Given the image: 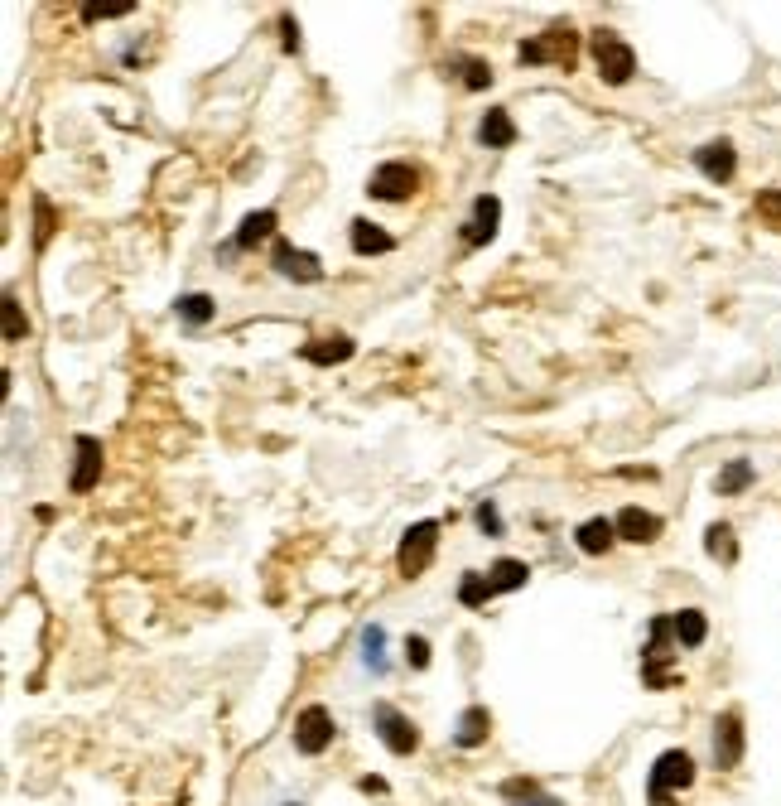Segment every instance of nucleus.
<instances>
[{"label":"nucleus","mask_w":781,"mask_h":806,"mask_svg":"<svg viewBox=\"0 0 781 806\" xmlns=\"http://www.w3.org/2000/svg\"><path fill=\"white\" fill-rule=\"evenodd\" d=\"M695 787V758L685 749H666L656 763H651V806H675V792H690Z\"/></svg>","instance_id":"1"},{"label":"nucleus","mask_w":781,"mask_h":806,"mask_svg":"<svg viewBox=\"0 0 781 806\" xmlns=\"http://www.w3.org/2000/svg\"><path fill=\"white\" fill-rule=\"evenodd\" d=\"M593 63H598V78L608 87H622V83H632V73H637V54L622 44L613 29H593Z\"/></svg>","instance_id":"2"},{"label":"nucleus","mask_w":781,"mask_h":806,"mask_svg":"<svg viewBox=\"0 0 781 806\" xmlns=\"http://www.w3.org/2000/svg\"><path fill=\"white\" fill-rule=\"evenodd\" d=\"M574 49H579V34L569 25H550L545 34H536V39H521V54L516 58L531 63V68H536V63H565L569 68V63H574Z\"/></svg>","instance_id":"3"},{"label":"nucleus","mask_w":781,"mask_h":806,"mask_svg":"<svg viewBox=\"0 0 781 806\" xmlns=\"http://www.w3.org/2000/svg\"><path fill=\"white\" fill-rule=\"evenodd\" d=\"M434 546H439V522H415V527L401 536V551H396V570L405 580L425 575L434 560Z\"/></svg>","instance_id":"4"},{"label":"nucleus","mask_w":781,"mask_h":806,"mask_svg":"<svg viewBox=\"0 0 781 806\" xmlns=\"http://www.w3.org/2000/svg\"><path fill=\"white\" fill-rule=\"evenodd\" d=\"M415 184H420V174H415V165H410V160H386V165L372 169L367 194L377 198V203H401V198L415 194Z\"/></svg>","instance_id":"5"},{"label":"nucleus","mask_w":781,"mask_h":806,"mask_svg":"<svg viewBox=\"0 0 781 806\" xmlns=\"http://www.w3.org/2000/svg\"><path fill=\"white\" fill-rule=\"evenodd\" d=\"M333 734H338V724H333V715H328L324 705H304L295 720V749L304 753V758H314V753H324L328 744H333Z\"/></svg>","instance_id":"6"},{"label":"nucleus","mask_w":781,"mask_h":806,"mask_svg":"<svg viewBox=\"0 0 781 806\" xmlns=\"http://www.w3.org/2000/svg\"><path fill=\"white\" fill-rule=\"evenodd\" d=\"M372 724H377V734H381V744L391 753H415V744H420V729L405 720L396 705H372Z\"/></svg>","instance_id":"7"},{"label":"nucleus","mask_w":781,"mask_h":806,"mask_svg":"<svg viewBox=\"0 0 781 806\" xmlns=\"http://www.w3.org/2000/svg\"><path fill=\"white\" fill-rule=\"evenodd\" d=\"M270 266H275L280 276L299 280V285H319V280H324V261H319L314 251L290 247V242H275V251H270Z\"/></svg>","instance_id":"8"},{"label":"nucleus","mask_w":781,"mask_h":806,"mask_svg":"<svg viewBox=\"0 0 781 806\" xmlns=\"http://www.w3.org/2000/svg\"><path fill=\"white\" fill-rule=\"evenodd\" d=\"M738 763H743V715H738V710H724V715L714 720V768L728 773V768H738Z\"/></svg>","instance_id":"9"},{"label":"nucleus","mask_w":781,"mask_h":806,"mask_svg":"<svg viewBox=\"0 0 781 806\" xmlns=\"http://www.w3.org/2000/svg\"><path fill=\"white\" fill-rule=\"evenodd\" d=\"M695 169H700L709 184H728V179L738 174V150H733V140H709V145H700V150H695Z\"/></svg>","instance_id":"10"},{"label":"nucleus","mask_w":781,"mask_h":806,"mask_svg":"<svg viewBox=\"0 0 781 806\" xmlns=\"http://www.w3.org/2000/svg\"><path fill=\"white\" fill-rule=\"evenodd\" d=\"M497 223H502V203H497L492 194H478V198H473V218L463 223V232H458V237H463L468 247H483V242H492V237H497Z\"/></svg>","instance_id":"11"},{"label":"nucleus","mask_w":781,"mask_h":806,"mask_svg":"<svg viewBox=\"0 0 781 806\" xmlns=\"http://www.w3.org/2000/svg\"><path fill=\"white\" fill-rule=\"evenodd\" d=\"M102 478V440L78 435V464H73V493H92Z\"/></svg>","instance_id":"12"},{"label":"nucleus","mask_w":781,"mask_h":806,"mask_svg":"<svg viewBox=\"0 0 781 806\" xmlns=\"http://www.w3.org/2000/svg\"><path fill=\"white\" fill-rule=\"evenodd\" d=\"M487 734H492V715H487V705H468V710L458 715V724H454V744L458 749H478V744H487Z\"/></svg>","instance_id":"13"},{"label":"nucleus","mask_w":781,"mask_h":806,"mask_svg":"<svg viewBox=\"0 0 781 806\" xmlns=\"http://www.w3.org/2000/svg\"><path fill=\"white\" fill-rule=\"evenodd\" d=\"M618 536L622 541H656L661 536V517L656 512H647V507H622L618 512Z\"/></svg>","instance_id":"14"},{"label":"nucleus","mask_w":781,"mask_h":806,"mask_svg":"<svg viewBox=\"0 0 781 806\" xmlns=\"http://www.w3.org/2000/svg\"><path fill=\"white\" fill-rule=\"evenodd\" d=\"M352 251H357V256H386V251H396V237H391L386 227L357 218V223H352Z\"/></svg>","instance_id":"15"},{"label":"nucleus","mask_w":781,"mask_h":806,"mask_svg":"<svg viewBox=\"0 0 781 806\" xmlns=\"http://www.w3.org/2000/svg\"><path fill=\"white\" fill-rule=\"evenodd\" d=\"M478 140H483L487 150H507V145H516V126L512 116L502 112V107H492V112L478 121Z\"/></svg>","instance_id":"16"},{"label":"nucleus","mask_w":781,"mask_h":806,"mask_svg":"<svg viewBox=\"0 0 781 806\" xmlns=\"http://www.w3.org/2000/svg\"><path fill=\"white\" fill-rule=\"evenodd\" d=\"M574 541H579V551H584V556H603V551H613L618 527H613V522H603V517H593V522H584V527L574 531Z\"/></svg>","instance_id":"17"},{"label":"nucleus","mask_w":781,"mask_h":806,"mask_svg":"<svg viewBox=\"0 0 781 806\" xmlns=\"http://www.w3.org/2000/svg\"><path fill=\"white\" fill-rule=\"evenodd\" d=\"M502 797H507V806H565L560 797L540 792V782L531 778H507L502 782Z\"/></svg>","instance_id":"18"},{"label":"nucleus","mask_w":781,"mask_h":806,"mask_svg":"<svg viewBox=\"0 0 781 806\" xmlns=\"http://www.w3.org/2000/svg\"><path fill=\"white\" fill-rule=\"evenodd\" d=\"M352 353H357V343L352 338H324V343H304V353L299 358H309L314 367H333V362H348Z\"/></svg>","instance_id":"19"},{"label":"nucleus","mask_w":781,"mask_h":806,"mask_svg":"<svg viewBox=\"0 0 781 806\" xmlns=\"http://www.w3.org/2000/svg\"><path fill=\"white\" fill-rule=\"evenodd\" d=\"M671 628H675V642H680V647H700V642L709 638V618H704L700 609L671 613Z\"/></svg>","instance_id":"20"},{"label":"nucleus","mask_w":781,"mask_h":806,"mask_svg":"<svg viewBox=\"0 0 781 806\" xmlns=\"http://www.w3.org/2000/svg\"><path fill=\"white\" fill-rule=\"evenodd\" d=\"M753 464L748 459H733V464H724L719 469V478H714V488H719V498H738V493H748L753 488Z\"/></svg>","instance_id":"21"},{"label":"nucleus","mask_w":781,"mask_h":806,"mask_svg":"<svg viewBox=\"0 0 781 806\" xmlns=\"http://www.w3.org/2000/svg\"><path fill=\"white\" fill-rule=\"evenodd\" d=\"M266 237H275V213L261 208V213H246L232 242H237V247H256V242H266Z\"/></svg>","instance_id":"22"},{"label":"nucleus","mask_w":781,"mask_h":806,"mask_svg":"<svg viewBox=\"0 0 781 806\" xmlns=\"http://www.w3.org/2000/svg\"><path fill=\"white\" fill-rule=\"evenodd\" d=\"M526 580H531V570H526L521 560H497V565H492V575H487L492 594H512V589H526Z\"/></svg>","instance_id":"23"},{"label":"nucleus","mask_w":781,"mask_h":806,"mask_svg":"<svg viewBox=\"0 0 781 806\" xmlns=\"http://www.w3.org/2000/svg\"><path fill=\"white\" fill-rule=\"evenodd\" d=\"M704 551L714 560H724V565H733L738 560V536H733V527L728 522H714V527L704 531Z\"/></svg>","instance_id":"24"},{"label":"nucleus","mask_w":781,"mask_h":806,"mask_svg":"<svg viewBox=\"0 0 781 806\" xmlns=\"http://www.w3.org/2000/svg\"><path fill=\"white\" fill-rule=\"evenodd\" d=\"M362 662L377 671V676L391 671V657H386V628H377V623H372V628H362Z\"/></svg>","instance_id":"25"},{"label":"nucleus","mask_w":781,"mask_h":806,"mask_svg":"<svg viewBox=\"0 0 781 806\" xmlns=\"http://www.w3.org/2000/svg\"><path fill=\"white\" fill-rule=\"evenodd\" d=\"M174 314L189 319V324H208L217 314V305H213V295H179V300H174Z\"/></svg>","instance_id":"26"},{"label":"nucleus","mask_w":781,"mask_h":806,"mask_svg":"<svg viewBox=\"0 0 781 806\" xmlns=\"http://www.w3.org/2000/svg\"><path fill=\"white\" fill-rule=\"evenodd\" d=\"M131 10H140L135 0H87V5H82V20H121V15H131Z\"/></svg>","instance_id":"27"},{"label":"nucleus","mask_w":781,"mask_h":806,"mask_svg":"<svg viewBox=\"0 0 781 806\" xmlns=\"http://www.w3.org/2000/svg\"><path fill=\"white\" fill-rule=\"evenodd\" d=\"M454 68H458V78H463V87H468V92H483V87L492 83V68H487L483 58H458Z\"/></svg>","instance_id":"28"},{"label":"nucleus","mask_w":781,"mask_h":806,"mask_svg":"<svg viewBox=\"0 0 781 806\" xmlns=\"http://www.w3.org/2000/svg\"><path fill=\"white\" fill-rule=\"evenodd\" d=\"M487 594H492V584H487L483 575H463V584H458V599H463L468 609H483Z\"/></svg>","instance_id":"29"},{"label":"nucleus","mask_w":781,"mask_h":806,"mask_svg":"<svg viewBox=\"0 0 781 806\" xmlns=\"http://www.w3.org/2000/svg\"><path fill=\"white\" fill-rule=\"evenodd\" d=\"M20 334H25V314H20V300H15V295H5V338L15 343Z\"/></svg>","instance_id":"30"},{"label":"nucleus","mask_w":781,"mask_h":806,"mask_svg":"<svg viewBox=\"0 0 781 806\" xmlns=\"http://www.w3.org/2000/svg\"><path fill=\"white\" fill-rule=\"evenodd\" d=\"M405 662H410L415 671H425L430 667V642L425 638H405Z\"/></svg>","instance_id":"31"},{"label":"nucleus","mask_w":781,"mask_h":806,"mask_svg":"<svg viewBox=\"0 0 781 806\" xmlns=\"http://www.w3.org/2000/svg\"><path fill=\"white\" fill-rule=\"evenodd\" d=\"M478 527H483L487 536H502V517H497V507H492V502L478 507Z\"/></svg>","instance_id":"32"},{"label":"nucleus","mask_w":781,"mask_h":806,"mask_svg":"<svg viewBox=\"0 0 781 806\" xmlns=\"http://www.w3.org/2000/svg\"><path fill=\"white\" fill-rule=\"evenodd\" d=\"M280 34H285V49H290V54H299V25H295V15H280Z\"/></svg>","instance_id":"33"},{"label":"nucleus","mask_w":781,"mask_h":806,"mask_svg":"<svg viewBox=\"0 0 781 806\" xmlns=\"http://www.w3.org/2000/svg\"><path fill=\"white\" fill-rule=\"evenodd\" d=\"M757 208L772 213V218H781V189H762V194H757Z\"/></svg>","instance_id":"34"},{"label":"nucleus","mask_w":781,"mask_h":806,"mask_svg":"<svg viewBox=\"0 0 781 806\" xmlns=\"http://www.w3.org/2000/svg\"><path fill=\"white\" fill-rule=\"evenodd\" d=\"M357 787H362V792H377V797H381V792H386V778L367 773V778H357Z\"/></svg>","instance_id":"35"}]
</instances>
